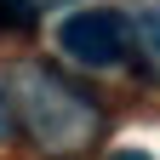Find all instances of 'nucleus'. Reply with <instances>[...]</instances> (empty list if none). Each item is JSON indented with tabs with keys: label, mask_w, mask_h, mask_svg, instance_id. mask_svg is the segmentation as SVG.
Segmentation results:
<instances>
[{
	"label": "nucleus",
	"mask_w": 160,
	"mask_h": 160,
	"mask_svg": "<svg viewBox=\"0 0 160 160\" xmlns=\"http://www.w3.org/2000/svg\"><path fill=\"white\" fill-rule=\"evenodd\" d=\"M57 46H63L74 63L86 69H114L126 57V17L109 12V6H86V12H69L57 23Z\"/></svg>",
	"instance_id": "nucleus-1"
},
{
	"label": "nucleus",
	"mask_w": 160,
	"mask_h": 160,
	"mask_svg": "<svg viewBox=\"0 0 160 160\" xmlns=\"http://www.w3.org/2000/svg\"><path fill=\"white\" fill-rule=\"evenodd\" d=\"M114 160H154V154H149V149H120Z\"/></svg>",
	"instance_id": "nucleus-4"
},
{
	"label": "nucleus",
	"mask_w": 160,
	"mask_h": 160,
	"mask_svg": "<svg viewBox=\"0 0 160 160\" xmlns=\"http://www.w3.org/2000/svg\"><path fill=\"white\" fill-rule=\"evenodd\" d=\"M126 40H137L143 63L160 74V6H137V12H132V23H126Z\"/></svg>",
	"instance_id": "nucleus-2"
},
{
	"label": "nucleus",
	"mask_w": 160,
	"mask_h": 160,
	"mask_svg": "<svg viewBox=\"0 0 160 160\" xmlns=\"http://www.w3.org/2000/svg\"><path fill=\"white\" fill-rule=\"evenodd\" d=\"M34 0H0V29H17V34H23V29H34Z\"/></svg>",
	"instance_id": "nucleus-3"
},
{
	"label": "nucleus",
	"mask_w": 160,
	"mask_h": 160,
	"mask_svg": "<svg viewBox=\"0 0 160 160\" xmlns=\"http://www.w3.org/2000/svg\"><path fill=\"white\" fill-rule=\"evenodd\" d=\"M34 6H40V0H34ZM46 6H52V0H46Z\"/></svg>",
	"instance_id": "nucleus-6"
},
{
	"label": "nucleus",
	"mask_w": 160,
	"mask_h": 160,
	"mask_svg": "<svg viewBox=\"0 0 160 160\" xmlns=\"http://www.w3.org/2000/svg\"><path fill=\"white\" fill-rule=\"evenodd\" d=\"M0 137H12V114H6V97H0Z\"/></svg>",
	"instance_id": "nucleus-5"
}]
</instances>
